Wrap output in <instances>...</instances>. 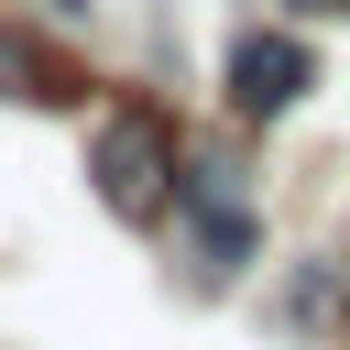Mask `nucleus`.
<instances>
[{"mask_svg": "<svg viewBox=\"0 0 350 350\" xmlns=\"http://www.w3.org/2000/svg\"><path fill=\"white\" fill-rule=\"evenodd\" d=\"M88 175H98V208H109V219H164L186 153H175V131H164L153 109H109L98 142H88Z\"/></svg>", "mask_w": 350, "mask_h": 350, "instance_id": "1", "label": "nucleus"}, {"mask_svg": "<svg viewBox=\"0 0 350 350\" xmlns=\"http://www.w3.org/2000/svg\"><path fill=\"white\" fill-rule=\"evenodd\" d=\"M306 88H317V55H306L295 33H241V44H230V109H241V120H284Z\"/></svg>", "mask_w": 350, "mask_h": 350, "instance_id": "2", "label": "nucleus"}, {"mask_svg": "<svg viewBox=\"0 0 350 350\" xmlns=\"http://www.w3.org/2000/svg\"><path fill=\"white\" fill-rule=\"evenodd\" d=\"M295 11H339V22H350V0H295Z\"/></svg>", "mask_w": 350, "mask_h": 350, "instance_id": "3", "label": "nucleus"}]
</instances>
